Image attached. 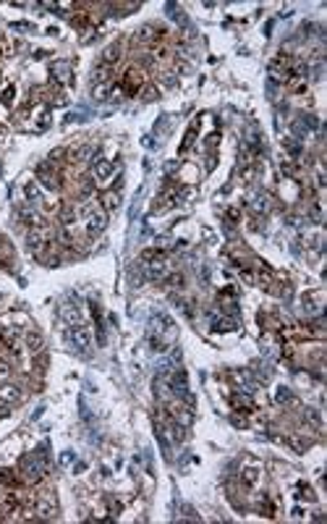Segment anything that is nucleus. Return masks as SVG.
Listing matches in <instances>:
<instances>
[{"instance_id": "nucleus-1", "label": "nucleus", "mask_w": 327, "mask_h": 524, "mask_svg": "<svg viewBox=\"0 0 327 524\" xmlns=\"http://www.w3.org/2000/svg\"><path fill=\"white\" fill-rule=\"evenodd\" d=\"M105 226H107V212H105L102 207H97V210H89V212H87V231H89V236H97V234H102V231H105Z\"/></svg>"}, {"instance_id": "nucleus-2", "label": "nucleus", "mask_w": 327, "mask_h": 524, "mask_svg": "<svg viewBox=\"0 0 327 524\" xmlns=\"http://www.w3.org/2000/svg\"><path fill=\"white\" fill-rule=\"evenodd\" d=\"M19 469H21V480H26V482H37L39 477H42V467L37 464L34 456H24Z\"/></svg>"}, {"instance_id": "nucleus-3", "label": "nucleus", "mask_w": 327, "mask_h": 524, "mask_svg": "<svg viewBox=\"0 0 327 524\" xmlns=\"http://www.w3.org/2000/svg\"><path fill=\"white\" fill-rule=\"evenodd\" d=\"M142 84H144V73H142V71H136V68L126 71V73H123V79H120V89H123V92H129V95H136Z\"/></svg>"}, {"instance_id": "nucleus-4", "label": "nucleus", "mask_w": 327, "mask_h": 524, "mask_svg": "<svg viewBox=\"0 0 327 524\" xmlns=\"http://www.w3.org/2000/svg\"><path fill=\"white\" fill-rule=\"evenodd\" d=\"M68 338H71V344L76 346V349H89V344H92V335H89V330L84 328V325H79V322H76V325L71 328V333H68Z\"/></svg>"}, {"instance_id": "nucleus-5", "label": "nucleus", "mask_w": 327, "mask_h": 524, "mask_svg": "<svg viewBox=\"0 0 327 524\" xmlns=\"http://www.w3.org/2000/svg\"><path fill=\"white\" fill-rule=\"evenodd\" d=\"M19 398H21V391L16 385H0V401L3 404H13V401H19Z\"/></svg>"}, {"instance_id": "nucleus-6", "label": "nucleus", "mask_w": 327, "mask_h": 524, "mask_svg": "<svg viewBox=\"0 0 327 524\" xmlns=\"http://www.w3.org/2000/svg\"><path fill=\"white\" fill-rule=\"evenodd\" d=\"M118 205H120V197H118V192H105V194H102V202H100V207H102L105 212H113V210H118Z\"/></svg>"}, {"instance_id": "nucleus-7", "label": "nucleus", "mask_w": 327, "mask_h": 524, "mask_svg": "<svg viewBox=\"0 0 327 524\" xmlns=\"http://www.w3.org/2000/svg\"><path fill=\"white\" fill-rule=\"evenodd\" d=\"M120 60V45H110L105 53H102V66H115Z\"/></svg>"}, {"instance_id": "nucleus-8", "label": "nucleus", "mask_w": 327, "mask_h": 524, "mask_svg": "<svg viewBox=\"0 0 327 524\" xmlns=\"http://www.w3.org/2000/svg\"><path fill=\"white\" fill-rule=\"evenodd\" d=\"M0 482L8 485V488H16L19 485V474L11 472V469H0Z\"/></svg>"}, {"instance_id": "nucleus-9", "label": "nucleus", "mask_w": 327, "mask_h": 524, "mask_svg": "<svg viewBox=\"0 0 327 524\" xmlns=\"http://www.w3.org/2000/svg\"><path fill=\"white\" fill-rule=\"evenodd\" d=\"M26 349L32 351V354L42 351V335H39V333H29V335H26Z\"/></svg>"}, {"instance_id": "nucleus-10", "label": "nucleus", "mask_w": 327, "mask_h": 524, "mask_svg": "<svg viewBox=\"0 0 327 524\" xmlns=\"http://www.w3.org/2000/svg\"><path fill=\"white\" fill-rule=\"evenodd\" d=\"M233 406H236L238 411H252V409H254V401H252L249 396H236V398H233Z\"/></svg>"}, {"instance_id": "nucleus-11", "label": "nucleus", "mask_w": 327, "mask_h": 524, "mask_svg": "<svg viewBox=\"0 0 327 524\" xmlns=\"http://www.w3.org/2000/svg\"><path fill=\"white\" fill-rule=\"evenodd\" d=\"M110 171H113V165L105 163V160H100V163L95 165V176H97V178H107V176H110Z\"/></svg>"}, {"instance_id": "nucleus-12", "label": "nucleus", "mask_w": 327, "mask_h": 524, "mask_svg": "<svg viewBox=\"0 0 327 524\" xmlns=\"http://www.w3.org/2000/svg\"><path fill=\"white\" fill-rule=\"evenodd\" d=\"M66 71H68V63H55V66H53V76H58V82H66V79H68Z\"/></svg>"}, {"instance_id": "nucleus-13", "label": "nucleus", "mask_w": 327, "mask_h": 524, "mask_svg": "<svg viewBox=\"0 0 327 524\" xmlns=\"http://www.w3.org/2000/svg\"><path fill=\"white\" fill-rule=\"evenodd\" d=\"M26 197L32 199V202H37V199H39V189H37V183H26Z\"/></svg>"}, {"instance_id": "nucleus-14", "label": "nucleus", "mask_w": 327, "mask_h": 524, "mask_svg": "<svg viewBox=\"0 0 327 524\" xmlns=\"http://www.w3.org/2000/svg\"><path fill=\"white\" fill-rule=\"evenodd\" d=\"M13 95H16V89H13V87H8V89H6V92H3V102H6V105H8V102H11V100H13Z\"/></svg>"}]
</instances>
